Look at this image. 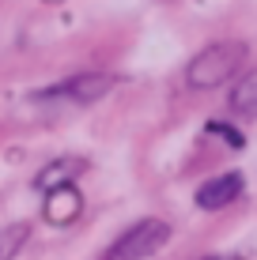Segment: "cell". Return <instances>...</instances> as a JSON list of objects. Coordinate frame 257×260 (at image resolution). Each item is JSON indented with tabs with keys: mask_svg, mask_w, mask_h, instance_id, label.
Segmentation results:
<instances>
[{
	"mask_svg": "<svg viewBox=\"0 0 257 260\" xmlns=\"http://www.w3.org/2000/svg\"><path fill=\"white\" fill-rule=\"evenodd\" d=\"M246 64V42H212L185 64V83L193 91H216L231 83Z\"/></svg>",
	"mask_w": 257,
	"mask_h": 260,
	"instance_id": "obj_1",
	"label": "cell"
},
{
	"mask_svg": "<svg viewBox=\"0 0 257 260\" xmlns=\"http://www.w3.org/2000/svg\"><path fill=\"white\" fill-rule=\"evenodd\" d=\"M170 238H174L170 222H163V219H140V222H132L129 230H121L118 241L106 249L102 260H148V256H155Z\"/></svg>",
	"mask_w": 257,
	"mask_h": 260,
	"instance_id": "obj_2",
	"label": "cell"
},
{
	"mask_svg": "<svg viewBox=\"0 0 257 260\" xmlns=\"http://www.w3.org/2000/svg\"><path fill=\"white\" fill-rule=\"evenodd\" d=\"M113 91V76H102V72H83V76H68L61 79L57 87H46V91H38L34 98L38 102H49V98H65V102H76V106H91L106 98Z\"/></svg>",
	"mask_w": 257,
	"mask_h": 260,
	"instance_id": "obj_3",
	"label": "cell"
},
{
	"mask_svg": "<svg viewBox=\"0 0 257 260\" xmlns=\"http://www.w3.org/2000/svg\"><path fill=\"white\" fill-rule=\"evenodd\" d=\"M242 189H246V177L238 174V170L216 174V177H208V181L193 192V204H197L201 211H223V208H231L238 196H242Z\"/></svg>",
	"mask_w": 257,
	"mask_h": 260,
	"instance_id": "obj_4",
	"label": "cell"
},
{
	"mask_svg": "<svg viewBox=\"0 0 257 260\" xmlns=\"http://www.w3.org/2000/svg\"><path fill=\"white\" fill-rule=\"evenodd\" d=\"M42 215L53 226H72V222L83 215V192L76 185H65V189H49L46 204H42Z\"/></svg>",
	"mask_w": 257,
	"mask_h": 260,
	"instance_id": "obj_5",
	"label": "cell"
},
{
	"mask_svg": "<svg viewBox=\"0 0 257 260\" xmlns=\"http://www.w3.org/2000/svg\"><path fill=\"white\" fill-rule=\"evenodd\" d=\"M83 170H87V158H79V155H61V158H53L49 166L38 170L34 189H38V192H49V189L76 185V177H83Z\"/></svg>",
	"mask_w": 257,
	"mask_h": 260,
	"instance_id": "obj_6",
	"label": "cell"
},
{
	"mask_svg": "<svg viewBox=\"0 0 257 260\" xmlns=\"http://www.w3.org/2000/svg\"><path fill=\"white\" fill-rule=\"evenodd\" d=\"M227 106H231V113H238V117H257V68L231 87Z\"/></svg>",
	"mask_w": 257,
	"mask_h": 260,
	"instance_id": "obj_7",
	"label": "cell"
},
{
	"mask_svg": "<svg viewBox=\"0 0 257 260\" xmlns=\"http://www.w3.org/2000/svg\"><path fill=\"white\" fill-rule=\"evenodd\" d=\"M26 241H31V222H8L0 230V260H15Z\"/></svg>",
	"mask_w": 257,
	"mask_h": 260,
	"instance_id": "obj_8",
	"label": "cell"
},
{
	"mask_svg": "<svg viewBox=\"0 0 257 260\" xmlns=\"http://www.w3.org/2000/svg\"><path fill=\"white\" fill-rule=\"evenodd\" d=\"M205 132H208V136H219V140L227 143V147H235V151H242V147H246V136L235 128V124H227V121H208V128H205Z\"/></svg>",
	"mask_w": 257,
	"mask_h": 260,
	"instance_id": "obj_9",
	"label": "cell"
},
{
	"mask_svg": "<svg viewBox=\"0 0 257 260\" xmlns=\"http://www.w3.org/2000/svg\"><path fill=\"white\" fill-rule=\"evenodd\" d=\"M197 260H242L238 253H212V256H197Z\"/></svg>",
	"mask_w": 257,
	"mask_h": 260,
	"instance_id": "obj_10",
	"label": "cell"
},
{
	"mask_svg": "<svg viewBox=\"0 0 257 260\" xmlns=\"http://www.w3.org/2000/svg\"><path fill=\"white\" fill-rule=\"evenodd\" d=\"M46 4H65V0H46Z\"/></svg>",
	"mask_w": 257,
	"mask_h": 260,
	"instance_id": "obj_11",
	"label": "cell"
}]
</instances>
